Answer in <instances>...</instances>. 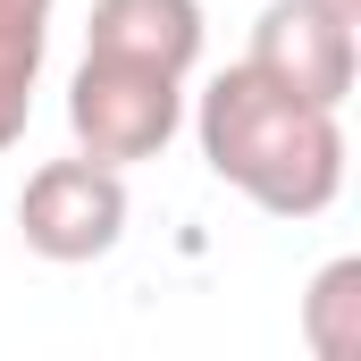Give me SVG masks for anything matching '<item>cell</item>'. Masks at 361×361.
<instances>
[{
	"label": "cell",
	"instance_id": "cell-5",
	"mask_svg": "<svg viewBox=\"0 0 361 361\" xmlns=\"http://www.w3.org/2000/svg\"><path fill=\"white\" fill-rule=\"evenodd\" d=\"M85 51L193 76V59H202V0H92Z\"/></svg>",
	"mask_w": 361,
	"mask_h": 361
},
{
	"label": "cell",
	"instance_id": "cell-8",
	"mask_svg": "<svg viewBox=\"0 0 361 361\" xmlns=\"http://www.w3.org/2000/svg\"><path fill=\"white\" fill-rule=\"evenodd\" d=\"M328 17H345V25H361V0H319Z\"/></svg>",
	"mask_w": 361,
	"mask_h": 361
},
{
	"label": "cell",
	"instance_id": "cell-7",
	"mask_svg": "<svg viewBox=\"0 0 361 361\" xmlns=\"http://www.w3.org/2000/svg\"><path fill=\"white\" fill-rule=\"evenodd\" d=\"M302 345L319 361H353L361 353V261H328L302 294Z\"/></svg>",
	"mask_w": 361,
	"mask_h": 361
},
{
	"label": "cell",
	"instance_id": "cell-2",
	"mask_svg": "<svg viewBox=\"0 0 361 361\" xmlns=\"http://www.w3.org/2000/svg\"><path fill=\"white\" fill-rule=\"evenodd\" d=\"M185 126V76L169 68H143V59H109L85 51L76 76H68V135L85 160L109 169H135V160H160Z\"/></svg>",
	"mask_w": 361,
	"mask_h": 361
},
{
	"label": "cell",
	"instance_id": "cell-4",
	"mask_svg": "<svg viewBox=\"0 0 361 361\" xmlns=\"http://www.w3.org/2000/svg\"><path fill=\"white\" fill-rule=\"evenodd\" d=\"M244 59L261 76H277L286 92L319 101V109H345L353 101V76H361V25L328 17L319 0H269Z\"/></svg>",
	"mask_w": 361,
	"mask_h": 361
},
{
	"label": "cell",
	"instance_id": "cell-3",
	"mask_svg": "<svg viewBox=\"0 0 361 361\" xmlns=\"http://www.w3.org/2000/svg\"><path fill=\"white\" fill-rule=\"evenodd\" d=\"M17 235H25L34 261H59V269L118 252L126 244V177L109 160H85V152L42 160L17 193Z\"/></svg>",
	"mask_w": 361,
	"mask_h": 361
},
{
	"label": "cell",
	"instance_id": "cell-6",
	"mask_svg": "<svg viewBox=\"0 0 361 361\" xmlns=\"http://www.w3.org/2000/svg\"><path fill=\"white\" fill-rule=\"evenodd\" d=\"M42 59H51V0H0V152L34 118Z\"/></svg>",
	"mask_w": 361,
	"mask_h": 361
},
{
	"label": "cell",
	"instance_id": "cell-1",
	"mask_svg": "<svg viewBox=\"0 0 361 361\" xmlns=\"http://www.w3.org/2000/svg\"><path fill=\"white\" fill-rule=\"evenodd\" d=\"M193 135H202L210 177L235 185L269 219H319L345 193V160H353L345 152V109H319V101L286 92L252 59H235L202 85Z\"/></svg>",
	"mask_w": 361,
	"mask_h": 361
}]
</instances>
